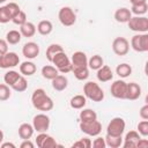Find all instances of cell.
Returning a JSON list of instances; mask_svg holds the SVG:
<instances>
[{
  "label": "cell",
  "instance_id": "obj_1",
  "mask_svg": "<svg viewBox=\"0 0 148 148\" xmlns=\"http://www.w3.org/2000/svg\"><path fill=\"white\" fill-rule=\"evenodd\" d=\"M31 103H32L34 108L39 111H51L54 106L52 98L42 88H38L32 92Z\"/></svg>",
  "mask_w": 148,
  "mask_h": 148
},
{
  "label": "cell",
  "instance_id": "obj_2",
  "mask_svg": "<svg viewBox=\"0 0 148 148\" xmlns=\"http://www.w3.org/2000/svg\"><path fill=\"white\" fill-rule=\"evenodd\" d=\"M83 94L86 98L91 99L92 102H102L104 99V91L98 86V83L94 81H88L83 86Z\"/></svg>",
  "mask_w": 148,
  "mask_h": 148
},
{
  "label": "cell",
  "instance_id": "obj_3",
  "mask_svg": "<svg viewBox=\"0 0 148 148\" xmlns=\"http://www.w3.org/2000/svg\"><path fill=\"white\" fill-rule=\"evenodd\" d=\"M51 62L58 69V72H60L62 74H66V73L72 72V62H71V59L68 58V56L64 51L58 52L52 58Z\"/></svg>",
  "mask_w": 148,
  "mask_h": 148
},
{
  "label": "cell",
  "instance_id": "obj_4",
  "mask_svg": "<svg viewBox=\"0 0 148 148\" xmlns=\"http://www.w3.org/2000/svg\"><path fill=\"white\" fill-rule=\"evenodd\" d=\"M127 25L132 31L143 34V32L148 31V18L145 15H142V16H132L128 20Z\"/></svg>",
  "mask_w": 148,
  "mask_h": 148
},
{
  "label": "cell",
  "instance_id": "obj_5",
  "mask_svg": "<svg viewBox=\"0 0 148 148\" xmlns=\"http://www.w3.org/2000/svg\"><path fill=\"white\" fill-rule=\"evenodd\" d=\"M125 127H126V123L123 118L120 117H114L110 120V123L108 124L106 127V134L109 135H123L125 132Z\"/></svg>",
  "mask_w": 148,
  "mask_h": 148
},
{
  "label": "cell",
  "instance_id": "obj_6",
  "mask_svg": "<svg viewBox=\"0 0 148 148\" xmlns=\"http://www.w3.org/2000/svg\"><path fill=\"white\" fill-rule=\"evenodd\" d=\"M58 18H59V21L62 25L71 27L76 22V14L74 13V10L71 7L65 6V7H61L59 9Z\"/></svg>",
  "mask_w": 148,
  "mask_h": 148
},
{
  "label": "cell",
  "instance_id": "obj_7",
  "mask_svg": "<svg viewBox=\"0 0 148 148\" xmlns=\"http://www.w3.org/2000/svg\"><path fill=\"white\" fill-rule=\"evenodd\" d=\"M131 47L135 52H147L148 51V34H136L131 39Z\"/></svg>",
  "mask_w": 148,
  "mask_h": 148
},
{
  "label": "cell",
  "instance_id": "obj_8",
  "mask_svg": "<svg viewBox=\"0 0 148 148\" xmlns=\"http://www.w3.org/2000/svg\"><path fill=\"white\" fill-rule=\"evenodd\" d=\"M80 130L89 135V136H97L102 132V124L96 119L92 121H80Z\"/></svg>",
  "mask_w": 148,
  "mask_h": 148
},
{
  "label": "cell",
  "instance_id": "obj_9",
  "mask_svg": "<svg viewBox=\"0 0 148 148\" xmlns=\"http://www.w3.org/2000/svg\"><path fill=\"white\" fill-rule=\"evenodd\" d=\"M50 118L45 113H38L32 118V127L36 132H46L50 127Z\"/></svg>",
  "mask_w": 148,
  "mask_h": 148
},
{
  "label": "cell",
  "instance_id": "obj_10",
  "mask_svg": "<svg viewBox=\"0 0 148 148\" xmlns=\"http://www.w3.org/2000/svg\"><path fill=\"white\" fill-rule=\"evenodd\" d=\"M18 64L20 58L15 52H6L3 54H0V68L8 69L18 66Z\"/></svg>",
  "mask_w": 148,
  "mask_h": 148
},
{
  "label": "cell",
  "instance_id": "obj_11",
  "mask_svg": "<svg viewBox=\"0 0 148 148\" xmlns=\"http://www.w3.org/2000/svg\"><path fill=\"white\" fill-rule=\"evenodd\" d=\"M112 51L119 57L126 56L130 51V42L125 37H116L112 42Z\"/></svg>",
  "mask_w": 148,
  "mask_h": 148
},
{
  "label": "cell",
  "instance_id": "obj_12",
  "mask_svg": "<svg viewBox=\"0 0 148 148\" xmlns=\"http://www.w3.org/2000/svg\"><path fill=\"white\" fill-rule=\"evenodd\" d=\"M126 90H127V82H125L124 80H116L110 87L111 95L118 99H126Z\"/></svg>",
  "mask_w": 148,
  "mask_h": 148
},
{
  "label": "cell",
  "instance_id": "obj_13",
  "mask_svg": "<svg viewBox=\"0 0 148 148\" xmlns=\"http://www.w3.org/2000/svg\"><path fill=\"white\" fill-rule=\"evenodd\" d=\"M71 62H72V71L73 69H79V68L88 67V58H87V54L84 52H82V51H76L72 56Z\"/></svg>",
  "mask_w": 148,
  "mask_h": 148
},
{
  "label": "cell",
  "instance_id": "obj_14",
  "mask_svg": "<svg viewBox=\"0 0 148 148\" xmlns=\"http://www.w3.org/2000/svg\"><path fill=\"white\" fill-rule=\"evenodd\" d=\"M39 45L35 42H28L23 45L22 47V54L27 58V59H35L38 57L39 54Z\"/></svg>",
  "mask_w": 148,
  "mask_h": 148
},
{
  "label": "cell",
  "instance_id": "obj_15",
  "mask_svg": "<svg viewBox=\"0 0 148 148\" xmlns=\"http://www.w3.org/2000/svg\"><path fill=\"white\" fill-rule=\"evenodd\" d=\"M141 135L138 133V131H130L126 133L125 138L123 139V147L124 148H136V143Z\"/></svg>",
  "mask_w": 148,
  "mask_h": 148
},
{
  "label": "cell",
  "instance_id": "obj_16",
  "mask_svg": "<svg viewBox=\"0 0 148 148\" xmlns=\"http://www.w3.org/2000/svg\"><path fill=\"white\" fill-rule=\"evenodd\" d=\"M141 96V87L136 82H130L127 83V90H126V99L135 101Z\"/></svg>",
  "mask_w": 148,
  "mask_h": 148
},
{
  "label": "cell",
  "instance_id": "obj_17",
  "mask_svg": "<svg viewBox=\"0 0 148 148\" xmlns=\"http://www.w3.org/2000/svg\"><path fill=\"white\" fill-rule=\"evenodd\" d=\"M96 76H97V80L101 82H109L113 79V73H112V69L108 65H103L102 67L97 69Z\"/></svg>",
  "mask_w": 148,
  "mask_h": 148
},
{
  "label": "cell",
  "instance_id": "obj_18",
  "mask_svg": "<svg viewBox=\"0 0 148 148\" xmlns=\"http://www.w3.org/2000/svg\"><path fill=\"white\" fill-rule=\"evenodd\" d=\"M114 20L119 23H127L128 20L132 17V13L128 8L126 7H120L118 8L116 12H114V15H113Z\"/></svg>",
  "mask_w": 148,
  "mask_h": 148
},
{
  "label": "cell",
  "instance_id": "obj_19",
  "mask_svg": "<svg viewBox=\"0 0 148 148\" xmlns=\"http://www.w3.org/2000/svg\"><path fill=\"white\" fill-rule=\"evenodd\" d=\"M51 83H52V88L57 91H62L67 88L68 86V80L65 75H60L58 74L54 79L51 80Z\"/></svg>",
  "mask_w": 148,
  "mask_h": 148
},
{
  "label": "cell",
  "instance_id": "obj_20",
  "mask_svg": "<svg viewBox=\"0 0 148 148\" xmlns=\"http://www.w3.org/2000/svg\"><path fill=\"white\" fill-rule=\"evenodd\" d=\"M18 136L22 140H28L32 136L35 130L32 127V124H28V123H23L18 126Z\"/></svg>",
  "mask_w": 148,
  "mask_h": 148
},
{
  "label": "cell",
  "instance_id": "obj_21",
  "mask_svg": "<svg viewBox=\"0 0 148 148\" xmlns=\"http://www.w3.org/2000/svg\"><path fill=\"white\" fill-rule=\"evenodd\" d=\"M36 71H37V67L32 61L27 60L20 65V73L23 76H31L36 73Z\"/></svg>",
  "mask_w": 148,
  "mask_h": 148
},
{
  "label": "cell",
  "instance_id": "obj_22",
  "mask_svg": "<svg viewBox=\"0 0 148 148\" xmlns=\"http://www.w3.org/2000/svg\"><path fill=\"white\" fill-rule=\"evenodd\" d=\"M36 31H37L36 25L32 22H28L27 21L25 23H23L22 25H20V32H21V35L23 37H27V38L34 37L35 34H36Z\"/></svg>",
  "mask_w": 148,
  "mask_h": 148
},
{
  "label": "cell",
  "instance_id": "obj_23",
  "mask_svg": "<svg viewBox=\"0 0 148 148\" xmlns=\"http://www.w3.org/2000/svg\"><path fill=\"white\" fill-rule=\"evenodd\" d=\"M87 104V98L84 95H75L71 98L69 101V105L72 109H75V110H81L86 106Z\"/></svg>",
  "mask_w": 148,
  "mask_h": 148
},
{
  "label": "cell",
  "instance_id": "obj_24",
  "mask_svg": "<svg viewBox=\"0 0 148 148\" xmlns=\"http://www.w3.org/2000/svg\"><path fill=\"white\" fill-rule=\"evenodd\" d=\"M36 29H37L38 34H40L42 36H47V35H50V34L52 32L53 25H52V22H51V21H49V20H43V21H40V22L37 24Z\"/></svg>",
  "mask_w": 148,
  "mask_h": 148
},
{
  "label": "cell",
  "instance_id": "obj_25",
  "mask_svg": "<svg viewBox=\"0 0 148 148\" xmlns=\"http://www.w3.org/2000/svg\"><path fill=\"white\" fill-rule=\"evenodd\" d=\"M40 73H42V76L44 79H46V80H52V79H54L59 74L58 69L54 66H52V65H45V66H43Z\"/></svg>",
  "mask_w": 148,
  "mask_h": 148
},
{
  "label": "cell",
  "instance_id": "obj_26",
  "mask_svg": "<svg viewBox=\"0 0 148 148\" xmlns=\"http://www.w3.org/2000/svg\"><path fill=\"white\" fill-rule=\"evenodd\" d=\"M105 139V143L106 147H111V148H119L123 145V135L116 136V135H109L106 134Z\"/></svg>",
  "mask_w": 148,
  "mask_h": 148
},
{
  "label": "cell",
  "instance_id": "obj_27",
  "mask_svg": "<svg viewBox=\"0 0 148 148\" xmlns=\"http://www.w3.org/2000/svg\"><path fill=\"white\" fill-rule=\"evenodd\" d=\"M20 76H21V73L10 69V71H8V72L5 73V75H3V81H5V83H6L7 86L12 87V86L18 80Z\"/></svg>",
  "mask_w": 148,
  "mask_h": 148
},
{
  "label": "cell",
  "instance_id": "obj_28",
  "mask_svg": "<svg viewBox=\"0 0 148 148\" xmlns=\"http://www.w3.org/2000/svg\"><path fill=\"white\" fill-rule=\"evenodd\" d=\"M80 121H92L97 119V113L91 109H82L79 114Z\"/></svg>",
  "mask_w": 148,
  "mask_h": 148
},
{
  "label": "cell",
  "instance_id": "obj_29",
  "mask_svg": "<svg viewBox=\"0 0 148 148\" xmlns=\"http://www.w3.org/2000/svg\"><path fill=\"white\" fill-rule=\"evenodd\" d=\"M116 73H117V75H118L119 77L125 79V77H127V76H130V75L132 74V67H131L128 64L123 62V64H120V65L117 66Z\"/></svg>",
  "mask_w": 148,
  "mask_h": 148
},
{
  "label": "cell",
  "instance_id": "obj_30",
  "mask_svg": "<svg viewBox=\"0 0 148 148\" xmlns=\"http://www.w3.org/2000/svg\"><path fill=\"white\" fill-rule=\"evenodd\" d=\"M22 38V35L20 31L17 30H9L7 34H6V40L8 44L10 45H15V44H18L20 40Z\"/></svg>",
  "mask_w": 148,
  "mask_h": 148
},
{
  "label": "cell",
  "instance_id": "obj_31",
  "mask_svg": "<svg viewBox=\"0 0 148 148\" xmlns=\"http://www.w3.org/2000/svg\"><path fill=\"white\" fill-rule=\"evenodd\" d=\"M104 65V60L103 58L99 56V54H95L92 56L90 59H88V67L90 69H94V71H97L99 67H102Z\"/></svg>",
  "mask_w": 148,
  "mask_h": 148
},
{
  "label": "cell",
  "instance_id": "obj_32",
  "mask_svg": "<svg viewBox=\"0 0 148 148\" xmlns=\"http://www.w3.org/2000/svg\"><path fill=\"white\" fill-rule=\"evenodd\" d=\"M61 51H64V49H62V46L59 45V44H51V45H49L47 49H46V52H45L46 59L51 62L52 58H53L58 52H61Z\"/></svg>",
  "mask_w": 148,
  "mask_h": 148
},
{
  "label": "cell",
  "instance_id": "obj_33",
  "mask_svg": "<svg viewBox=\"0 0 148 148\" xmlns=\"http://www.w3.org/2000/svg\"><path fill=\"white\" fill-rule=\"evenodd\" d=\"M130 10L135 16H142L148 12V3L143 2V3H139V5H132Z\"/></svg>",
  "mask_w": 148,
  "mask_h": 148
},
{
  "label": "cell",
  "instance_id": "obj_34",
  "mask_svg": "<svg viewBox=\"0 0 148 148\" xmlns=\"http://www.w3.org/2000/svg\"><path fill=\"white\" fill-rule=\"evenodd\" d=\"M10 88H12L13 90L17 91V92H23V91H25L27 88H28V81H27V79H25L23 75H21V76L18 77V80H17Z\"/></svg>",
  "mask_w": 148,
  "mask_h": 148
},
{
  "label": "cell",
  "instance_id": "obj_35",
  "mask_svg": "<svg viewBox=\"0 0 148 148\" xmlns=\"http://www.w3.org/2000/svg\"><path fill=\"white\" fill-rule=\"evenodd\" d=\"M72 72L74 73V76L79 81H84V80H87L89 77V69H88V67L79 68V69H73Z\"/></svg>",
  "mask_w": 148,
  "mask_h": 148
},
{
  "label": "cell",
  "instance_id": "obj_36",
  "mask_svg": "<svg viewBox=\"0 0 148 148\" xmlns=\"http://www.w3.org/2000/svg\"><path fill=\"white\" fill-rule=\"evenodd\" d=\"M10 95H12L10 87L7 86L6 83H0V101L5 102V101L9 99Z\"/></svg>",
  "mask_w": 148,
  "mask_h": 148
},
{
  "label": "cell",
  "instance_id": "obj_37",
  "mask_svg": "<svg viewBox=\"0 0 148 148\" xmlns=\"http://www.w3.org/2000/svg\"><path fill=\"white\" fill-rule=\"evenodd\" d=\"M5 8H6V10H7V13H8V15L10 16V18H13L20 10H21V8H20V6L16 3V2H9V3H7V5H5Z\"/></svg>",
  "mask_w": 148,
  "mask_h": 148
},
{
  "label": "cell",
  "instance_id": "obj_38",
  "mask_svg": "<svg viewBox=\"0 0 148 148\" xmlns=\"http://www.w3.org/2000/svg\"><path fill=\"white\" fill-rule=\"evenodd\" d=\"M12 22L16 25H22L23 23L27 22V14L23 12V10H20L13 18H12Z\"/></svg>",
  "mask_w": 148,
  "mask_h": 148
},
{
  "label": "cell",
  "instance_id": "obj_39",
  "mask_svg": "<svg viewBox=\"0 0 148 148\" xmlns=\"http://www.w3.org/2000/svg\"><path fill=\"white\" fill-rule=\"evenodd\" d=\"M73 148H90L91 147V140L89 138H82L74 142L72 145Z\"/></svg>",
  "mask_w": 148,
  "mask_h": 148
},
{
  "label": "cell",
  "instance_id": "obj_40",
  "mask_svg": "<svg viewBox=\"0 0 148 148\" xmlns=\"http://www.w3.org/2000/svg\"><path fill=\"white\" fill-rule=\"evenodd\" d=\"M138 133L143 138L148 136V120L143 119L138 124Z\"/></svg>",
  "mask_w": 148,
  "mask_h": 148
},
{
  "label": "cell",
  "instance_id": "obj_41",
  "mask_svg": "<svg viewBox=\"0 0 148 148\" xmlns=\"http://www.w3.org/2000/svg\"><path fill=\"white\" fill-rule=\"evenodd\" d=\"M57 146H58V143L54 140V138L49 135V134H46V136H45L40 148H53V147H57Z\"/></svg>",
  "mask_w": 148,
  "mask_h": 148
},
{
  "label": "cell",
  "instance_id": "obj_42",
  "mask_svg": "<svg viewBox=\"0 0 148 148\" xmlns=\"http://www.w3.org/2000/svg\"><path fill=\"white\" fill-rule=\"evenodd\" d=\"M91 147H94V148H105L106 147L105 139L97 135V138L94 141H91Z\"/></svg>",
  "mask_w": 148,
  "mask_h": 148
},
{
  "label": "cell",
  "instance_id": "obj_43",
  "mask_svg": "<svg viewBox=\"0 0 148 148\" xmlns=\"http://www.w3.org/2000/svg\"><path fill=\"white\" fill-rule=\"evenodd\" d=\"M9 21H12L10 16L8 15L5 6H1L0 7V23H8Z\"/></svg>",
  "mask_w": 148,
  "mask_h": 148
},
{
  "label": "cell",
  "instance_id": "obj_44",
  "mask_svg": "<svg viewBox=\"0 0 148 148\" xmlns=\"http://www.w3.org/2000/svg\"><path fill=\"white\" fill-rule=\"evenodd\" d=\"M139 116L141 119L148 120V104H145L143 106H141V109L139 111Z\"/></svg>",
  "mask_w": 148,
  "mask_h": 148
},
{
  "label": "cell",
  "instance_id": "obj_45",
  "mask_svg": "<svg viewBox=\"0 0 148 148\" xmlns=\"http://www.w3.org/2000/svg\"><path fill=\"white\" fill-rule=\"evenodd\" d=\"M6 52H8V43L6 39L0 38V54H3Z\"/></svg>",
  "mask_w": 148,
  "mask_h": 148
},
{
  "label": "cell",
  "instance_id": "obj_46",
  "mask_svg": "<svg viewBox=\"0 0 148 148\" xmlns=\"http://www.w3.org/2000/svg\"><path fill=\"white\" fill-rule=\"evenodd\" d=\"M148 147V140L147 139H139L136 143V148H147Z\"/></svg>",
  "mask_w": 148,
  "mask_h": 148
},
{
  "label": "cell",
  "instance_id": "obj_47",
  "mask_svg": "<svg viewBox=\"0 0 148 148\" xmlns=\"http://www.w3.org/2000/svg\"><path fill=\"white\" fill-rule=\"evenodd\" d=\"M34 146H35V145L30 141V139H28V140H23L22 143L20 145L21 148H34Z\"/></svg>",
  "mask_w": 148,
  "mask_h": 148
},
{
  "label": "cell",
  "instance_id": "obj_48",
  "mask_svg": "<svg viewBox=\"0 0 148 148\" xmlns=\"http://www.w3.org/2000/svg\"><path fill=\"white\" fill-rule=\"evenodd\" d=\"M0 147L1 148H15L16 146L14 145V143H12V142H1V145H0Z\"/></svg>",
  "mask_w": 148,
  "mask_h": 148
},
{
  "label": "cell",
  "instance_id": "obj_49",
  "mask_svg": "<svg viewBox=\"0 0 148 148\" xmlns=\"http://www.w3.org/2000/svg\"><path fill=\"white\" fill-rule=\"evenodd\" d=\"M130 2H131L132 5H139V3L147 2V0H130Z\"/></svg>",
  "mask_w": 148,
  "mask_h": 148
},
{
  "label": "cell",
  "instance_id": "obj_50",
  "mask_svg": "<svg viewBox=\"0 0 148 148\" xmlns=\"http://www.w3.org/2000/svg\"><path fill=\"white\" fill-rule=\"evenodd\" d=\"M2 141H3V132L0 130V145H1Z\"/></svg>",
  "mask_w": 148,
  "mask_h": 148
},
{
  "label": "cell",
  "instance_id": "obj_51",
  "mask_svg": "<svg viewBox=\"0 0 148 148\" xmlns=\"http://www.w3.org/2000/svg\"><path fill=\"white\" fill-rule=\"evenodd\" d=\"M5 1H7V0H0V3H2V2H5Z\"/></svg>",
  "mask_w": 148,
  "mask_h": 148
}]
</instances>
